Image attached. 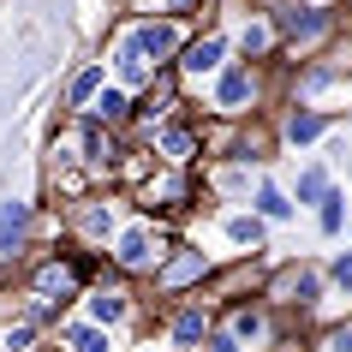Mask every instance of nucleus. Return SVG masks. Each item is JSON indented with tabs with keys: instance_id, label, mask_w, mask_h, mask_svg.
Segmentation results:
<instances>
[{
	"instance_id": "nucleus-3",
	"label": "nucleus",
	"mask_w": 352,
	"mask_h": 352,
	"mask_svg": "<svg viewBox=\"0 0 352 352\" xmlns=\"http://www.w3.org/2000/svg\"><path fill=\"white\" fill-rule=\"evenodd\" d=\"M173 245H179V233H173L167 215L131 209L126 221H120V233L108 239V251H102V269H113V275H126V280H149V275L167 263Z\"/></svg>"
},
{
	"instance_id": "nucleus-24",
	"label": "nucleus",
	"mask_w": 352,
	"mask_h": 352,
	"mask_svg": "<svg viewBox=\"0 0 352 352\" xmlns=\"http://www.w3.org/2000/svg\"><path fill=\"white\" fill-rule=\"evenodd\" d=\"M251 209H257L269 227H280V221H293V191H280L275 179H257V186H251Z\"/></svg>"
},
{
	"instance_id": "nucleus-1",
	"label": "nucleus",
	"mask_w": 352,
	"mask_h": 352,
	"mask_svg": "<svg viewBox=\"0 0 352 352\" xmlns=\"http://www.w3.org/2000/svg\"><path fill=\"white\" fill-rule=\"evenodd\" d=\"M191 30H197V24L167 19V12H131V19L113 30V42H108V78L126 84L131 96H144L162 72H173V60H179V48L191 42Z\"/></svg>"
},
{
	"instance_id": "nucleus-11",
	"label": "nucleus",
	"mask_w": 352,
	"mask_h": 352,
	"mask_svg": "<svg viewBox=\"0 0 352 352\" xmlns=\"http://www.w3.org/2000/svg\"><path fill=\"white\" fill-rule=\"evenodd\" d=\"M78 316H90V322H102V329L120 334L131 316H138V280L102 269V280H90V287H84V298H78Z\"/></svg>"
},
{
	"instance_id": "nucleus-5",
	"label": "nucleus",
	"mask_w": 352,
	"mask_h": 352,
	"mask_svg": "<svg viewBox=\"0 0 352 352\" xmlns=\"http://www.w3.org/2000/svg\"><path fill=\"white\" fill-rule=\"evenodd\" d=\"M126 215H131V197H126V191H120V186H96V191H84L78 204L60 209V233H66V245H72V251L102 257Z\"/></svg>"
},
{
	"instance_id": "nucleus-10",
	"label": "nucleus",
	"mask_w": 352,
	"mask_h": 352,
	"mask_svg": "<svg viewBox=\"0 0 352 352\" xmlns=\"http://www.w3.org/2000/svg\"><path fill=\"white\" fill-rule=\"evenodd\" d=\"M209 275H215V257H209L204 245H186V239H179L173 251H167V263L144 280V287H149V298H167V305H173V298L204 293V280H209Z\"/></svg>"
},
{
	"instance_id": "nucleus-21",
	"label": "nucleus",
	"mask_w": 352,
	"mask_h": 352,
	"mask_svg": "<svg viewBox=\"0 0 352 352\" xmlns=\"http://www.w3.org/2000/svg\"><path fill=\"white\" fill-rule=\"evenodd\" d=\"M275 131H280V144H287V149H311L316 138L329 131V113L311 108V102H293V108L280 113V126H275Z\"/></svg>"
},
{
	"instance_id": "nucleus-26",
	"label": "nucleus",
	"mask_w": 352,
	"mask_h": 352,
	"mask_svg": "<svg viewBox=\"0 0 352 352\" xmlns=\"http://www.w3.org/2000/svg\"><path fill=\"white\" fill-rule=\"evenodd\" d=\"M334 186V179H329V167H322V162H311V167H298V186H293V204H322V191H329Z\"/></svg>"
},
{
	"instance_id": "nucleus-25",
	"label": "nucleus",
	"mask_w": 352,
	"mask_h": 352,
	"mask_svg": "<svg viewBox=\"0 0 352 352\" xmlns=\"http://www.w3.org/2000/svg\"><path fill=\"white\" fill-rule=\"evenodd\" d=\"M346 191H322V204H316V233H322V239H340V233H346Z\"/></svg>"
},
{
	"instance_id": "nucleus-23",
	"label": "nucleus",
	"mask_w": 352,
	"mask_h": 352,
	"mask_svg": "<svg viewBox=\"0 0 352 352\" xmlns=\"http://www.w3.org/2000/svg\"><path fill=\"white\" fill-rule=\"evenodd\" d=\"M108 84V60H84L72 78H66V113H90L96 90Z\"/></svg>"
},
{
	"instance_id": "nucleus-6",
	"label": "nucleus",
	"mask_w": 352,
	"mask_h": 352,
	"mask_svg": "<svg viewBox=\"0 0 352 352\" xmlns=\"http://www.w3.org/2000/svg\"><path fill=\"white\" fill-rule=\"evenodd\" d=\"M263 102H269V66H251V60H227L204 84L209 120H251L263 113Z\"/></svg>"
},
{
	"instance_id": "nucleus-15",
	"label": "nucleus",
	"mask_w": 352,
	"mask_h": 352,
	"mask_svg": "<svg viewBox=\"0 0 352 352\" xmlns=\"http://www.w3.org/2000/svg\"><path fill=\"white\" fill-rule=\"evenodd\" d=\"M227 42H233V60H251V66H275L280 60V42H275V24L269 12H239V24H227Z\"/></svg>"
},
{
	"instance_id": "nucleus-9",
	"label": "nucleus",
	"mask_w": 352,
	"mask_h": 352,
	"mask_svg": "<svg viewBox=\"0 0 352 352\" xmlns=\"http://www.w3.org/2000/svg\"><path fill=\"white\" fill-rule=\"evenodd\" d=\"M227 60H233V42H227V24H209V30H191V42L179 48V60H173V78H179V90L191 96H204V84L215 72H221Z\"/></svg>"
},
{
	"instance_id": "nucleus-19",
	"label": "nucleus",
	"mask_w": 352,
	"mask_h": 352,
	"mask_svg": "<svg viewBox=\"0 0 352 352\" xmlns=\"http://www.w3.org/2000/svg\"><path fill=\"white\" fill-rule=\"evenodd\" d=\"M54 346L60 352H120V340H113V329L90 322V316H60Z\"/></svg>"
},
{
	"instance_id": "nucleus-14",
	"label": "nucleus",
	"mask_w": 352,
	"mask_h": 352,
	"mask_svg": "<svg viewBox=\"0 0 352 352\" xmlns=\"http://www.w3.org/2000/svg\"><path fill=\"white\" fill-rule=\"evenodd\" d=\"M209 329H215V305H209L204 293L167 305V346H173V352H204Z\"/></svg>"
},
{
	"instance_id": "nucleus-7",
	"label": "nucleus",
	"mask_w": 352,
	"mask_h": 352,
	"mask_svg": "<svg viewBox=\"0 0 352 352\" xmlns=\"http://www.w3.org/2000/svg\"><path fill=\"white\" fill-rule=\"evenodd\" d=\"M131 209H149V215H186L191 204H204V179H197V167H167V162H149L138 179L126 186Z\"/></svg>"
},
{
	"instance_id": "nucleus-2",
	"label": "nucleus",
	"mask_w": 352,
	"mask_h": 352,
	"mask_svg": "<svg viewBox=\"0 0 352 352\" xmlns=\"http://www.w3.org/2000/svg\"><path fill=\"white\" fill-rule=\"evenodd\" d=\"M90 280H96V257H84V251H42V257H30V269H24L30 311L24 316L30 322H54V311L78 305Z\"/></svg>"
},
{
	"instance_id": "nucleus-34",
	"label": "nucleus",
	"mask_w": 352,
	"mask_h": 352,
	"mask_svg": "<svg viewBox=\"0 0 352 352\" xmlns=\"http://www.w3.org/2000/svg\"><path fill=\"white\" fill-rule=\"evenodd\" d=\"M346 251H352V221H346Z\"/></svg>"
},
{
	"instance_id": "nucleus-22",
	"label": "nucleus",
	"mask_w": 352,
	"mask_h": 352,
	"mask_svg": "<svg viewBox=\"0 0 352 352\" xmlns=\"http://www.w3.org/2000/svg\"><path fill=\"white\" fill-rule=\"evenodd\" d=\"M131 108H138V96L126 90V84H102V90H96V102H90V120H102V126H113V131H126L131 126Z\"/></svg>"
},
{
	"instance_id": "nucleus-28",
	"label": "nucleus",
	"mask_w": 352,
	"mask_h": 352,
	"mask_svg": "<svg viewBox=\"0 0 352 352\" xmlns=\"http://www.w3.org/2000/svg\"><path fill=\"white\" fill-rule=\"evenodd\" d=\"M322 275H329L334 293H346V298H352V251H334V257L322 263Z\"/></svg>"
},
{
	"instance_id": "nucleus-4",
	"label": "nucleus",
	"mask_w": 352,
	"mask_h": 352,
	"mask_svg": "<svg viewBox=\"0 0 352 352\" xmlns=\"http://www.w3.org/2000/svg\"><path fill=\"white\" fill-rule=\"evenodd\" d=\"M263 12H269L275 42H280V60H275V66H305V60H316L322 48H334V36H340V12H334V6H311V0H269Z\"/></svg>"
},
{
	"instance_id": "nucleus-12",
	"label": "nucleus",
	"mask_w": 352,
	"mask_h": 352,
	"mask_svg": "<svg viewBox=\"0 0 352 352\" xmlns=\"http://www.w3.org/2000/svg\"><path fill=\"white\" fill-rule=\"evenodd\" d=\"M215 329H227L245 352H269V346H275V334H280V316L269 311L263 298H233L227 311H215Z\"/></svg>"
},
{
	"instance_id": "nucleus-32",
	"label": "nucleus",
	"mask_w": 352,
	"mask_h": 352,
	"mask_svg": "<svg viewBox=\"0 0 352 352\" xmlns=\"http://www.w3.org/2000/svg\"><path fill=\"white\" fill-rule=\"evenodd\" d=\"M113 6H126V12H149V0H113Z\"/></svg>"
},
{
	"instance_id": "nucleus-8",
	"label": "nucleus",
	"mask_w": 352,
	"mask_h": 352,
	"mask_svg": "<svg viewBox=\"0 0 352 352\" xmlns=\"http://www.w3.org/2000/svg\"><path fill=\"white\" fill-rule=\"evenodd\" d=\"M322 293H329L322 263H280V269H269L263 287H257V298H263L275 316H311Z\"/></svg>"
},
{
	"instance_id": "nucleus-29",
	"label": "nucleus",
	"mask_w": 352,
	"mask_h": 352,
	"mask_svg": "<svg viewBox=\"0 0 352 352\" xmlns=\"http://www.w3.org/2000/svg\"><path fill=\"white\" fill-rule=\"evenodd\" d=\"M316 352H352V322H329L322 340H316Z\"/></svg>"
},
{
	"instance_id": "nucleus-35",
	"label": "nucleus",
	"mask_w": 352,
	"mask_h": 352,
	"mask_svg": "<svg viewBox=\"0 0 352 352\" xmlns=\"http://www.w3.org/2000/svg\"><path fill=\"white\" fill-rule=\"evenodd\" d=\"M346 30H352V12H346Z\"/></svg>"
},
{
	"instance_id": "nucleus-18",
	"label": "nucleus",
	"mask_w": 352,
	"mask_h": 352,
	"mask_svg": "<svg viewBox=\"0 0 352 352\" xmlns=\"http://www.w3.org/2000/svg\"><path fill=\"white\" fill-rule=\"evenodd\" d=\"M257 287H263V269L251 257H239L233 269H215V275L204 280V298H209V305H233V298L257 293Z\"/></svg>"
},
{
	"instance_id": "nucleus-30",
	"label": "nucleus",
	"mask_w": 352,
	"mask_h": 352,
	"mask_svg": "<svg viewBox=\"0 0 352 352\" xmlns=\"http://www.w3.org/2000/svg\"><path fill=\"white\" fill-rule=\"evenodd\" d=\"M30 340H36V322H30V316L6 329V346H12V352H30Z\"/></svg>"
},
{
	"instance_id": "nucleus-20",
	"label": "nucleus",
	"mask_w": 352,
	"mask_h": 352,
	"mask_svg": "<svg viewBox=\"0 0 352 352\" xmlns=\"http://www.w3.org/2000/svg\"><path fill=\"white\" fill-rule=\"evenodd\" d=\"M30 233H36V209L30 204H0V263H19L30 251Z\"/></svg>"
},
{
	"instance_id": "nucleus-16",
	"label": "nucleus",
	"mask_w": 352,
	"mask_h": 352,
	"mask_svg": "<svg viewBox=\"0 0 352 352\" xmlns=\"http://www.w3.org/2000/svg\"><path fill=\"white\" fill-rule=\"evenodd\" d=\"M197 179H204V197H221V204H251V186H257L245 162H204Z\"/></svg>"
},
{
	"instance_id": "nucleus-17",
	"label": "nucleus",
	"mask_w": 352,
	"mask_h": 352,
	"mask_svg": "<svg viewBox=\"0 0 352 352\" xmlns=\"http://www.w3.org/2000/svg\"><path fill=\"white\" fill-rule=\"evenodd\" d=\"M215 227H221V239L233 245L239 257H257L263 239H269V221H263L251 204H245V209H221V215H215Z\"/></svg>"
},
{
	"instance_id": "nucleus-27",
	"label": "nucleus",
	"mask_w": 352,
	"mask_h": 352,
	"mask_svg": "<svg viewBox=\"0 0 352 352\" xmlns=\"http://www.w3.org/2000/svg\"><path fill=\"white\" fill-rule=\"evenodd\" d=\"M215 6V0H149V12H167V19H186V24H197Z\"/></svg>"
},
{
	"instance_id": "nucleus-33",
	"label": "nucleus",
	"mask_w": 352,
	"mask_h": 352,
	"mask_svg": "<svg viewBox=\"0 0 352 352\" xmlns=\"http://www.w3.org/2000/svg\"><path fill=\"white\" fill-rule=\"evenodd\" d=\"M311 6H334V12H340V0H311ZM346 6H352V0H346Z\"/></svg>"
},
{
	"instance_id": "nucleus-31",
	"label": "nucleus",
	"mask_w": 352,
	"mask_h": 352,
	"mask_svg": "<svg viewBox=\"0 0 352 352\" xmlns=\"http://www.w3.org/2000/svg\"><path fill=\"white\" fill-rule=\"evenodd\" d=\"M204 352H245V346H239V340H233V334H227V329H209Z\"/></svg>"
},
{
	"instance_id": "nucleus-13",
	"label": "nucleus",
	"mask_w": 352,
	"mask_h": 352,
	"mask_svg": "<svg viewBox=\"0 0 352 352\" xmlns=\"http://www.w3.org/2000/svg\"><path fill=\"white\" fill-rule=\"evenodd\" d=\"M149 155L167 167H204V120H191V113H173L155 138H149Z\"/></svg>"
}]
</instances>
